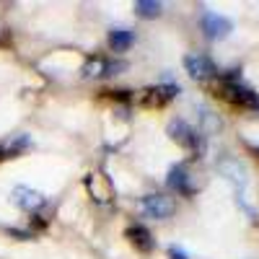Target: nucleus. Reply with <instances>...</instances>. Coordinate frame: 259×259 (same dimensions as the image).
<instances>
[{"label":"nucleus","mask_w":259,"mask_h":259,"mask_svg":"<svg viewBox=\"0 0 259 259\" xmlns=\"http://www.w3.org/2000/svg\"><path fill=\"white\" fill-rule=\"evenodd\" d=\"M202 114V124H205V133H218V130H221V119L218 117H215L212 112H207V109H200Z\"/></svg>","instance_id":"obj_15"},{"label":"nucleus","mask_w":259,"mask_h":259,"mask_svg":"<svg viewBox=\"0 0 259 259\" xmlns=\"http://www.w3.org/2000/svg\"><path fill=\"white\" fill-rule=\"evenodd\" d=\"M218 171L231 184H236V189H239V192H244L249 177H246V166L241 161H236V158H221L218 161Z\"/></svg>","instance_id":"obj_8"},{"label":"nucleus","mask_w":259,"mask_h":259,"mask_svg":"<svg viewBox=\"0 0 259 259\" xmlns=\"http://www.w3.org/2000/svg\"><path fill=\"white\" fill-rule=\"evenodd\" d=\"M127 68L119 60H106L101 55H94L83 62V78H104V75H117Z\"/></svg>","instance_id":"obj_4"},{"label":"nucleus","mask_w":259,"mask_h":259,"mask_svg":"<svg viewBox=\"0 0 259 259\" xmlns=\"http://www.w3.org/2000/svg\"><path fill=\"white\" fill-rule=\"evenodd\" d=\"M254 150H256V156H259V148H254Z\"/></svg>","instance_id":"obj_17"},{"label":"nucleus","mask_w":259,"mask_h":259,"mask_svg":"<svg viewBox=\"0 0 259 259\" xmlns=\"http://www.w3.org/2000/svg\"><path fill=\"white\" fill-rule=\"evenodd\" d=\"M133 41H135V34L130 31V29H114V31H109V47L114 52H127V47H133Z\"/></svg>","instance_id":"obj_12"},{"label":"nucleus","mask_w":259,"mask_h":259,"mask_svg":"<svg viewBox=\"0 0 259 259\" xmlns=\"http://www.w3.org/2000/svg\"><path fill=\"white\" fill-rule=\"evenodd\" d=\"M184 68H187V73H189L194 80H207V78H212V75H218L212 60L205 57V55H187V57H184Z\"/></svg>","instance_id":"obj_7"},{"label":"nucleus","mask_w":259,"mask_h":259,"mask_svg":"<svg viewBox=\"0 0 259 259\" xmlns=\"http://www.w3.org/2000/svg\"><path fill=\"white\" fill-rule=\"evenodd\" d=\"M200 26H202V31H205L207 39H226V36L233 31L231 21H228L226 16H221V13H212V11H205V13H202Z\"/></svg>","instance_id":"obj_5"},{"label":"nucleus","mask_w":259,"mask_h":259,"mask_svg":"<svg viewBox=\"0 0 259 259\" xmlns=\"http://www.w3.org/2000/svg\"><path fill=\"white\" fill-rule=\"evenodd\" d=\"M168 135H171V140H177L182 148L192 150V153H197V156L205 153V138L194 127H189L184 119H174V122H171L168 124Z\"/></svg>","instance_id":"obj_1"},{"label":"nucleus","mask_w":259,"mask_h":259,"mask_svg":"<svg viewBox=\"0 0 259 259\" xmlns=\"http://www.w3.org/2000/svg\"><path fill=\"white\" fill-rule=\"evenodd\" d=\"M124 236H127L130 244H133L138 251H153V249H156V239H153V233H150L145 226H130Z\"/></svg>","instance_id":"obj_9"},{"label":"nucleus","mask_w":259,"mask_h":259,"mask_svg":"<svg viewBox=\"0 0 259 259\" xmlns=\"http://www.w3.org/2000/svg\"><path fill=\"white\" fill-rule=\"evenodd\" d=\"M26 145H29V135H26V133L11 138L8 143H0V158H13V156H18Z\"/></svg>","instance_id":"obj_13"},{"label":"nucleus","mask_w":259,"mask_h":259,"mask_svg":"<svg viewBox=\"0 0 259 259\" xmlns=\"http://www.w3.org/2000/svg\"><path fill=\"white\" fill-rule=\"evenodd\" d=\"M168 259H189V256H187L182 249H177V246H174V249H168Z\"/></svg>","instance_id":"obj_16"},{"label":"nucleus","mask_w":259,"mask_h":259,"mask_svg":"<svg viewBox=\"0 0 259 259\" xmlns=\"http://www.w3.org/2000/svg\"><path fill=\"white\" fill-rule=\"evenodd\" d=\"M11 197H13V205H16V207L26 210V212H36L41 205L47 202V197H45L39 189H31V187H24V184H18V187L13 189Z\"/></svg>","instance_id":"obj_6"},{"label":"nucleus","mask_w":259,"mask_h":259,"mask_svg":"<svg viewBox=\"0 0 259 259\" xmlns=\"http://www.w3.org/2000/svg\"><path fill=\"white\" fill-rule=\"evenodd\" d=\"M140 210L148 215V218H156V221H166L174 215V200L166 197V194H145L140 200Z\"/></svg>","instance_id":"obj_3"},{"label":"nucleus","mask_w":259,"mask_h":259,"mask_svg":"<svg viewBox=\"0 0 259 259\" xmlns=\"http://www.w3.org/2000/svg\"><path fill=\"white\" fill-rule=\"evenodd\" d=\"M179 94V85H156V89H150V91H145V96H143V104L145 106H163L166 101H171Z\"/></svg>","instance_id":"obj_11"},{"label":"nucleus","mask_w":259,"mask_h":259,"mask_svg":"<svg viewBox=\"0 0 259 259\" xmlns=\"http://www.w3.org/2000/svg\"><path fill=\"white\" fill-rule=\"evenodd\" d=\"M221 91H223V96H226L231 104L241 106V109L259 112V94L251 91V89H246L241 80H226V83L221 85Z\"/></svg>","instance_id":"obj_2"},{"label":"nucleus","mask_w":259,"mask_h":259,"mask_svg":"<svg viewBox=\"0 0 259 259\" xmlns=\"http://www.w3.org/2000/svg\"><path fill=\"white\" fill-rule=\"evenodd\" d=\"M163 11V6L158 3V0H138L135 3V13L140 18H158Z\"/></svg>","instance_id":"obj_14"},{"label":"nucleus","mask_w":259,"mask_h":259,"mask_svg":"<svg viewBox=\"0 0 259 259\" xmlns=\"http://www.w3.org/2000/svg\"><path fill=\"white\" fill-rule=\"evenodd\" d=\"M166 182H168V187H171V189L179 192V194H192V192H194L192 177H189V171H187L184 166H171Z\"/></svg>","instance_id":"obj_10"}]
</instances>
